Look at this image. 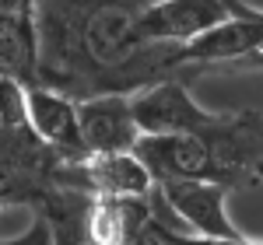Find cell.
<instances>
[{
	"label": "cell",
	"instance_id": "cell-1",
	"mask_svg": "<svg viewBox=\"0 0 263 245\" xmlns=\"http://www.w3.org/2000/svg\"><path fill=\"white\" fill-rule=\"evenodd\" d=\"M155 0H35L39 84L74 102L137 95L168 77H186L179 46L147 42L137 32Z\"/></svg>",
	"mask_w": 263,
	"mask_h": 245
},
{
	"label": "cell",
	"instance_id": "cell-2",
	"mask_svg": "<svg viewBox=\"0 0 263 245\" xmlns=\"http://www.w3.org/2000/svg\"><path fill=\"white\" fill-rule=\"evenodd\" d=\"M200 137L211 151V182L232 193L263 186V112H214Z\"/></svg>",
	"mask_w": 263,
	"mask_h": 245
},
{
	"label": "cell",
	"instance_id": "cell-3",
	"mask_svg": "<svg viewBox=\"0 0 263 245\" xmlns=\"http://www.w3.org/2000/svg\"><path fill=\"white\" fill-rule=\"evenodd\" d=\"M158 193L193 235L214 238V242L246 238L228 217V193L232 189H224L218 182H197V179H165V182H158Z\"/></svg>",
	"mask_w": 263,
	"mask_h": 245
},
{
	"label": "cell",
	"instance_id": "cell-4",
	"mask_svg": "<svg viewBox=\"0 0 263 245\" xmlns=\"http://www.w3.org/2000/svg\"><path fill=\"white\" fill-rule=\"evenodd\" d=\"M134 98V116L141 122L144 137H158V133H200L211 126L214 112H207L197 98L190 95V88L182 77H168L162 84L144 88Z\"/></svg>",
	"mask_w": 263,
	"mask_h": 245
},
{
	"label": "cell",
	"instance_id": "cell-5",
	"mask_svg": "<svg viewBox=\"0 0 263 245\" xmlns=\"http://www.w3.org/2000/svg\"><path fill=\"white\" fill-rule=\"evenodd\" d=\"M228 18H232L228 0H155L141 14L137 32L147 42L186 46Z\"/></svg>",
	"mask_w": 263,
	"mask_h": 245
},
{
	"label": "cell",
	"instance_id": "cell-6",
	"mask_svg": "<svg viewBox=\"0 0 263 245\" xmlns=\"http://www.w3.org/2000/svg\"><path fill=\"white\" fill-rule=\"evenodd\" d=\"M28 116H32L35 137L46 147H53L57 154L70 158V161H88L91 158L81 133V112H78V102L70 95L53 91L46 84H32L28 88Z\"/></svg>",
	"mask_w": 263,
	"mask_h": 245
},
{
	"label": "cell",
	"instance_id": "cell-7",
	"mask_svg": "<svg viewBox=\"0 0 263 245\" xmlns=\"http://www.w3.org/2000/svg\"><path fill=\"white\" fill-rule=\"evenodd\" d=\"M81 112V133L91 154H126L137 151L144 130L134 116L130 95H99L78 102Z\"/></svg>",
	"mask_w": 263,
	"mask_h": 245
},
{
	"label": "cell",
	"instance_id": "cell-8",
	"mask_svg": "<svg viewBox=\"0 0 263 245\" xmlns=\"http://www.w3.org/2000/svg\"><path fill=\"white\" fill-rule=\"evenodd\" d=\"M0 77L25 88L39 84V25L35 11L0 14Z\"/></svg>",
	"mask_w": 263,
	"mask_h": 245
},
{
	"label": "cell",
	"instance_id": "cell-9",
	"mask_svg": "<svg viewBox=\"0 0 263 245\" xmlns=\"http://www.w3.org/2000/svg\"><path fill=\"white\" fill-rule=\"evenodd\" d=\"M88 186L95 196H112V200H130V196H151L158 182L151 168L134 154H91L88 158Z\"/></svg>",
	"mask_w": 263,
	"mask_h": 245
},
{
	"label": "cell",
	"instance_id": "cell-10",
	"mask_svg": "<svg viewBox=\"0 0 263 245\" xmlns=\"http://www.w3.org/2000/svg\"><path fill=\"white\" fill-rule=\"evenodd\" d=\"M0 245H57V242H53V228H49V221H46L42 214H35V217H32V224L25 228L18 238L0 242Z\"/></svg>",
	"mask_w": 263,
	"mask_h": 245
},
{
	"label": "cell",
	"instance_id": "cell-11",
	"mask_svg": "<svg viewBox=\"0 0 263 245\" xmlns=\"http://www.w3.org/2000/svg\"><path fill=\"white\" fill-rule=\"evenodd\" d=\"M176 245H263V242H253V238H235V242H214V238H200V235H176L172 238Z\"/></svg>",
	"mask_w": 263,
	"mask_h": 245
},
{
	"label": "cell",
	"instance_id": "cell-12",
	"mask_svg": "<svg viewBox=\"0 0 263 245\" xmlns=\"http://www.w3.org/2000/svg\"><path fill=\"white\" fill-rule=\"evenodd\" d=\"M7 203H28V196L21 193L18 186H11V182H0V207H7Z\"/></svg>",
	"mask_w": 263,
	"mask_h": 245
},
{
	"label": "cell",
	"instance_id": "cell-13",
	"mask_svg": "<svg viewBox=\"0 0 263 245\" xmlns=\"http://www.w3.org/2000/svg\"><path fill=\"white\" fill-rule=\"evenodd\" d=\"M14 11H35V0H0V14H14Z\"/></svg>",
	"mask_w": 263,
	"mask_h": 245
},
{
	"label": "cell",
	"instance_id": "cell-14",
	"mask_svg": "<svg viewBox=\"0 0 263 245\" xmlns=\"http://www.w3.org/2000/svg\"><path fill=\"white\" fill-rule=\"evenodd\" d=\"M239 70H263V42L249 53V56H246L242 63H239Z\"/></svg>",
	"mask_w": 263,
	"mask_h": 245
}]
</instances>
